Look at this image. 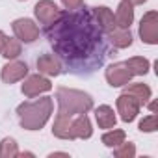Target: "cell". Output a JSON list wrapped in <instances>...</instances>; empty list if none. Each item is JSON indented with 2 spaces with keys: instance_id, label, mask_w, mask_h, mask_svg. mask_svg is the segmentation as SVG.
Segmentation results:
<instances>
[{
  "instance_id": "cell-24",
  "label": "cell",
  "mask_w": 158,
  "mask_h": 158,
  "mask_svg": "<svg viewBox=\"0 0 158 158\" xmlns=\"http://www.w3.org/2000/svg\"><path fill=\"white\" fill-rule=\"evenodd\" d=\"M61 4L65 10H78L84 6V0H61Z\"/></svg>"
},
{
  "instance_id": "cell-4",
  "label": "cell",
  "mask_w": 158,
  "mask_h": 158,
  "mask_svg": "<svg viewBox=\"0 0 158 158\" xmlns=\"http://www.w3.org/2000/svg\"><path fill=\"white\" fill-rule=\"evenodd\" d=\"M52 134L60 139H88L93 134L91 121L86 114L74 115L71 119H58L54 121Z\"/></svg>"
},
{
  "instance_id": "cell-20",
  "label": "cell",
  "mask_w": 158,
  "mask_h": 158,
  "mask_svg": "<svg viewBox=\"0 0 158 158\" xmlns=\"http://www.w3.org/2000/svg\"><path fill=\"white\" fill-rule=\"evenodd\" d=\"M17 154H19V149H17L15 139L4 138L0 141V158H15Z\"/></svg>"
},
{
  "instance_id": "cell-19",
  "label": "cell",
  "mask_w": 158,
  "mask_h": 158,
  "mask_svg": "<svg viewBox=\"0 0 158 158\" xmlns=\"http://www.w3.org/2000/svg\"><path fill=\"white\" fill-rule=\"evenodd\" d=\"M21 52H23V43H21L17 37H15V39L8 37V39H6L4 48H2V56H4V58H8V60H15Z\"/></svg>"
},
{
  "instance_id": "cell-8",
  "label": "cell",
  "mask_w": 158,
  "mask_h": 158,
  "mask_svg": "<svg viewBox=\"0 0 158 158\" xmlns=\"http://www.w3.org/2000/svg\"><path fill=\"white\" fill-rule=\"evenodd\" d=\"M50 89H52V84L43 74H30L23 84V93L30 99H34V97H37L45 91H50Z\"/></svg>"
},
{
  "instance_id": "cell-16",
  "label": "cell",
  "mask_w": 158,
  "mask_h": 158,
  "mask_svg": "<svg viewBox=\"0 0 158 158\" xmlns=\"http://www.w3.org/2000/svg\"><path fill=\"white\" fill-rule=\"evenodd\" d=\"M95 119H97L101 128H114L115 121H117V117L114 114V108L108 106V104H102L95 110Z\"/></svg>"
},
{
  "instance_id": "cell-11",
  "label": "cell",
  "mask_w": 158,
  "mask_h": 158,
  "mask_svg": "<svg viewBox=\"0 0 158 158\" xmlns=\"http://www.w3.org/2000/svg\"><path fill=\"white\" fill-rule=\"evenodd\" d=\"M28 74V65L24 61H8L4 67H2V73H0V76H2L4 84H13V82H19L23 80V78Z\"/></svg>"
},
{
  "instance_id": "cell-27",
  "label": "cell",
  "mask_w": 158,
  "mask_h": 158,
  "mask_svg": "<svg viewBox=\"0 0 158 158\" xmlns=\"http://www.w3.org/2000/svg\"><path fill=\"white\" fill-rule=\"evenodd\" d=\"M54 156H69V154H67V152H52L50 158H54Z\"/></svg>"
},
{
  "instance_id": "cell-7",
  "label": "cell",
  "mask_w": 158,
  "mask_h": 158,
  "mask_svg": "<svg viewBox=\"0 0 158 158\" xmlns=\"http://www.w3.org/2000/svg\"><path fill=\"white\" fill-rule=\"evenodd\" d=\"M11 28H13L15 37L21 43H34L39 37V26L32 19H26V17L24 19H17V21H13Z\"/></svg>"
},
{
  "instance_id": "cell-9",
  "label": "cell",
  "mask_w": 158,
  "mask_h": 158,
  "mask_svg": "<svg viewBox=\"0 0 158 158\" xmlns=\"http://www.w3.org/2000/svg\"><path fill=\"white\" fill-rule=\"evenodd\" d=\"M139 108H141V104L136 101V97H132L128 93H121L117 97V112L125 123L134 121L136 115L139 114Z\"/></svg>"
},
{
  "instance_id": "cell-18",
  "label": "cell",
  "mask_w": 158,
  "mask_h": 158,
  "mask_svg": "<svg viewBox=\"0 0 158 158\" xmlns=\"http://www.w3.org/2000/svg\"><path fill=\"white\" fill-rule=\"evenodd\" d=\"M125 63L130 67V71H132L134 74H139V76L147 74V73H149V67H151L149 60H147V58H141V56H134V58L127 60Z\"/></svg>"
},
{
  "instance_id": "cell-1",
  "label": "cell",
  "mask_w": 158,
  "mask_h": 158,
  "mask_svg": "<svg viewBox=\"0 0 158 158\" xmlns=\"http://www.w3.org/2000/svg\"><path fill=\"white\" fill-rule=\"evenodd\" d=\"M45 35L67 71L73 74H91L102 67L110 54L106 32L99 26L91 8L61 11L60 17L45 26Z\"/></svg>"
},
{
  "instance_id": "cell-21",
  "label": "cell",
  "mask_w": 158,
  "mask_h": 158,
  "mask_svg": "<svg viewBox=\"0 0 158 158\" xmlns=\"http://www.w3.org/2000/svg\"><path fill=\"white\" fill-rule=\"evenodd\" d=\"M125 132L123 130H110V132H106V134H102V143L106 145V147H110V149H114V147H117V145H121L123 141H125Z\"/></svg>"
},
{
  "instance_id": "cell-26",
  "label": "cell",
  "mask_w": 158,
  "mask_h": 158,
  "mask_svg": "<svg viewBox=\"0 0 158 158\" xmlns=\"http://www.w3.org/2000/svg\"><path fill=\"white\" fill-rule=\"evenodd\" d=\"M128 2H130L132 6H139V4H143V2H147V0H128Z\"/></svg>"
},
{
  "instance_id": "cell-3",
  "label": "cell",
  "mask_w": 158,
  "mask_h": 158,
  "mask_svg": "<svg viewBox=\"0 0 158 158\" xmlns=\"http://www.w3.org/2000/svg\"><path fill=\"white\" fill-rule=\"evenodd\" d=\"M52 110H54L52 97H41V99L19 104L17 115H19V121H21L23 128H26V130H39L48 121Z\"/></svg>"
},
{
  "instance_id": "cell-5",
  "label": "cell",
  "mask_w": 158,
  "mask_h": 158,
  "mask_svg": "<svg viewBox=\"0 0 158 158\" xmlns=\"http://www.w3.org/2000/svg\"><path fill=\"white\" fill-rule=\"evenodd\" d=\"M139 37L147 45L158 43V13L154 10L147 11L139 21Z\"/></svg>"
},
{
  "instance_id": "cell-14",
  "label": "cell",
  "mask_w": 158,
  "mask_h": 158,
  "mask_svg": "<svg viewBox=\"0 0 158 158\" xmlns=\"http://www.w3.org/2000/svg\"><path fill=\"white\" fill-rule=\"evenodd\" d=\"M110 45H114L115 48H127L132 45V34H130V28H119L115 26L114 30H110L106 34Z\"/></svg>"
},
{
  "instance_id": "cell-12",
  "label": "cell",
  "mask_w": 158,
  "mask_h": 158,
  "mask_svg": "<svg viewBox=\"0 0 158 158\" xmlns=\"http://www.w3.org/2000/svg\"><path fill=\"white\" fill-rule=\"evenodd\" d=\"M37 69L43 76H58L61 73V63L54 54H43L37 58Z\"/></svg>"
},
{
  "instance_id": "cell-23",
  "label": "cell",
  "mask_w": 158,
  "mask_h": 158,
  "mask_svg": "<svg viewBox=\"0 0 158 158\" xmlns=\"http://www.w3.org/2000/svg\"><path fill=\"white\" fill-rule=\"evenodd\" d=\"M156 128H158V125H156V114L154 112L139 121V130L141 132H154Z\"/></svg>"
},
{
  "instance_id": "cell-22",
  "label": "cell",
  "mask_w": 158,
  "mask_h": 158,
  "mask_svg": "<svg viewBox=\"0 0 158 158\" xmlns=\"http://www.w3.org/2000/svg\"><path fill=\"white\" fill-rule=\"evenodd\" d=\"M115 151H114V154L117 156V158H134L136 156V147H134V143H121V145H117V147H114Z\"/></svg>"
},
{
  "instance_id": "cell-2",
  "label": "cell",
  "mask_w": 158,
  "mask_h": 158,
  "mask_svg": "<svg viewBox=\"0 0 158 158\" xmlns=\"http://www.w3.org/2000/svg\"><path fill=\"white\" fill-rule=\"evenodd\" d=\"M56 99H58V115H56L58 119H71L74 115L88 114L93 108V99L80 89L58 88Z\"/></svg>"
},
{
  "instance_id": "cell-25",
  "label": "cell",
  "mask_w": 158,
  "mask_h": 158,
  "mask_svg": "<svg viewBox=\"0 0 158 158\" xmlns=\"http://www.w3.org/2000/svg\"><path fill=\"white\" fill-rule=\"evenodd\" d=\"M6 39H8V35L0 30V54H2V48H4V45H6Z\"/></svg>"
},
{
  "instance_id": "cell-17",
  "label": "cell",
  "mask_w": 158,
  "mask_h": 158,
  "mask_svg": "<svg viewBox=\"0 0 158 158\" xmlns=\"http://www.w3.org/2000/svg\"><path fill=\"white\" fill-rule=\"evenodd\" d=\"M123 93H128V95L136 97V101L143 106V104H147V101L151 99V93H152V91H151V88H149L147 84H143V82H136V84L127 86Z\"/></svg>"
},
{
  "instance_id": "cell-28",
  "label": "cell",
  "mask_w": 158,
  "mask_h": 158,
  "mask_svg": "<svg viewBox=\"0 0 158 158\" xmlns=\"http://www.w3.org/2000/svg\"><path fill=\"white\" fill-rule=\"evenodd\" d=\"M149 110H151V112H154V110H156V101H152V102L149 104Z\"/></svg>"
},
{
  "instance_id": "cell-10",
  "label": "cell",
  "mask_w": 158,
  "mask_h": 158,
  "mask_svg": "<svg viewBox=\"0 0 158 158\" xmlns=\"http://www.w3.org/2000/svg\"><path fill=\"white\" fill-rule=\"evenodd\" d=\"M34 13H35V19L41 24L48 26L60 17L61 11H60V8L52 2V0H39V2L35 4V8H34Z\"/></svg>"
},
{
  "instance_id": "cell-6",
  "label": "cell",
  "mask_w": 158,
  "mask_h": 158,
  "mask_svg": "<svg viewBox=\"0 0 158 158\" xmlns=\"http://www.w3.org/2000/svg\"><path fill=\"white\" fill-rule=\"evenodd\" d=\"M104 76H106V80L112 88H121V86H127L132 80L134 73L130 71V67L125 61H117V63H112L106 69Z\"/></svg>"
},
{
  "instance_id": "cell-15",
  "label": "cell",
  "mask_w": 158,
  "mask_h": 158,
  "mask_svg": "<svg viewBox=\"0 0 158 158\" xmlns=\"http://www.w3.org/2000/svg\"><path fill=\"white\" fill-rule=\"evenodd\" d=\"M114 17H115V24L119 28H130V24L134 21V6L128 0H121Z\"/></svg>"
},
{
  "instance_id": "cell-13",
  "label": "cell",
  "mask_w": 158,
  "mask_h": 158,
  "mask_svg": "<svg viewBox=\"0 0 158 158\" xmlns=\"http://www.w3.org/2000/svg\"><path fill=\"white\" fill-rule=\"evenodd\" d=\"M91 11H93V17H95V21L99 23V26H101V28H102L106 34L117 26V24H115L114 11H112L110 8H106V6H97V8H91Z\"/></svg>"
}]
</instances>
